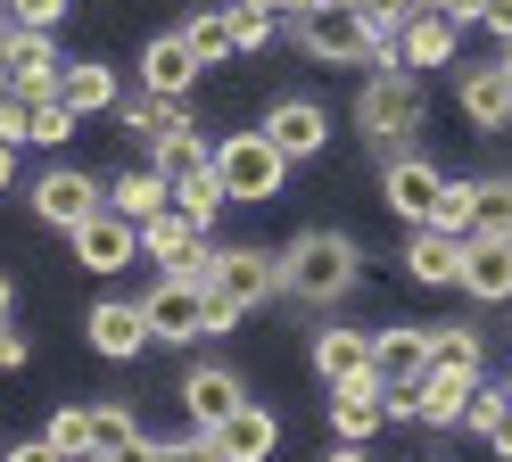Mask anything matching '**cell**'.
I'll list each match as a JSON object with an SVG mask.
<instances>
[{"label": "cell", "instance_id": "1", "mask_svg": "<svg viewBox=\"0 0 512 462\" xmlns=\"http://www.w3.org/2000/svg\"><path fill=\"white\" fill-rule=\"evenodd\" d=\"M356 281H364V256L331 223L323 231H298V240L281 248V289H290L298 306H339V297H356Z\"/></svg>", "mask_w": 512, "mask_h": 462}, {"label": "cell", "instance_id": "2", "mask_svg": "<svg viewBox=\"0 0 512 462\" xmlns=\"http://www.w3.org/2000/svg\"><path fill=\"white\" fill-rule=\"evenodd\" d=\"M372 66L380 75L356 91V132L372 141V157H405L422 132V83H413V66H397V50H380Z\"/></svg>", "mask_w": 512, "mask_h": 462}, {"label": "cell", "instance_id": "3", "mask_svg": "<svg viewBox=\"0 0 512 462\" xmlns=\"http://www.w3.org/2000/svg\"><path fill=\"white\" fill-rule=\"evenodd\" d=\"M215 182L232 207H265V198H281V182H290V157H281L265 132H232V141H215Z\"/></svg>", "mask_w": 512, "mask_h": 462}, {"label": "cell", "instance_id": "4", "mask_svg": "<svg viewBox=\"0 0 512 462\" xmlns=\"http://www.w3.org/2000/svg\"><path fill=\"white\" fill-rule=\"evenodd\" d=\"M290 33H298V50H306L314 66H372V58H380L364 9H339V0H314V9H298Z\"/></svg>", "mask_w": 512, "mask_h": 462}, {"label": "cell", "instance_id": "5", "mask_svg": "<svg viewBox=\"0 0 512 462\" xmlns=\"http://www.w3.org/2000/svg\"><path fill=\"white\" fill-rule=\"evenodd\" d=\"M141 256H157V264H166V281H199V289H207L223 248L207 240L199 223H182V215L166 207V215H149V223H141Z\"/></svg>", "mask_w": 512, "mask_h": 462}, {"label": "cell", "instance_id": "6", "mask_svg": "<svg viewBox=\"0 0 512 462\" xmlns=\"http://www.w3.org/2000/svg\"><path fill=\"white\" fill-rule=\"evenodd\" d=\"M380 198H389V215H405L413 231H422V223H438V207H446V174H438V165L430 157H380Z\"/></svg>", "mask_w": 512, "mask_h": 462}, {"label": "cell", "instance_id": "7", "mask_svg": "<svg viewBox=\"0 0 512 462\" xmlns=\"http://www.w3.org/2000/svg\"><path fill=\"white\" fill-rule=\"evenodd\" d=\"M232 314L265 306V297H281V248H223L215 256V281H207Z\"/></svg>", "mask_w": 512, "mask_h": 462}, {"label": "cell", "instance_id": "8", "mask_svg": "<svg viewBox=\"0 0 512 462\" xmlns=\"http://www.w3.org/2000/svg\"><path fill=\"white\" fill-rule=\"evenodd\" d=\"M108 207V190L83 174V165H50V174L34 182V215L50 223V231H75V223H91Z\"/></svg>", "mask_w": 512, "mask_h": 462}, {"label": "cell", "instance_id": "9", "mask_svg": "<svg viewBox=\"0 0 512 462\" xmlns=\"http://www.w3.org/2000/svg\"><path fill=\"white\" fill-rule=\"evenodd\" d=\"M141 314H149V339H174V347L215 339V330H207V289H199V281H157V289L141 297Z\"/></svg>", "mask_w": 512, "mask_h": 462}, {"label": "cell", "instance_id": "10", "mask_svg": "<svg viewBox=\"0 0 512 462\" xmlns=\"http://www.w3.org/2000/svg\"><path fill=\"white\" fill-rule=\"evenodd\" d=\"M67 240H75V264H83V273H124V264L141 256V223H124L116 207H100L91 223H75Z\"/></svg>", "mask_w": 512, "mask_h": 462}, {"label": "cell", "instance_id": "11", "mask_svg": "<svg viewBox=\"0 0 512 462\" xmlns=\"http://www.w3.org/2000/svg\"><path fill=\"white\" fill-rule=\"evenodd\" d=\"M256 132H265V141L298 165V157H323V141H331V116H323V99H273Z\"/></svg>", "mask_w": 512, "mask_h": 462}, {"label": "cell", "instance_id": "12", "mask_svg": "<svg viewBox=\"0 0 512 462\" xmlns=\"http://www.w3.org/2000/svg\"><path fill=\"white\" fill-rule=\"evenodd\" d=\"M240 405H248V388H240L232 363H199V372H182V413H190V429H223Z\"/></svg>", "mask_w": 512, "mask_h": 462}, {"label": "cell", "instance_id": "13", "mask_svg": "<svg viewBox=\"0 0 512 462\" xmlns=\"http://www.w3.org/2000/svg\"><path fill=\"white\" fill-rule=\"evenodd\" d=\"M455 108H463L479 132H512V66H504V58H488V66H463Z\"/></svg>", "mask_w": 512, "mask_h": 462}, {"label": "cell", "instance_id": "14", "mask_svg": "<svg viewBox=\"0 0 512 462\" xmlns=\"http://www.w3.org/2000/svg\"><path fill=\"white\" fill-rule=\"evenodd\" d=\"M83 339L100 347L108 363H133V355L149 347V314L133 306V297H100V306L83 314Z\"/></svg>", "mask_w": 512, "mask_h": 462}, {"label": "cell", "instance_id": "15", "mask_svg": "<svg viewBox=\"0 0 512 462\" xmlns=\"http://www.w3.org/2000/svg\"><path fill=\"white\" fill-rule=\"evenodd\" d=\"M422 372H430V339H422V322L372 330V380H380V388H422Z\"/></svg>", "mask_w": 512, "mask_h": 462}, {"label": "cell", "instance_id": "16", "mask_svg": "<svg viewBox=\"0 0 512 462\" xmlns=\"http://www.w3.org/2000/svg\"><path fill=\"white\" fill-rule=\"evenodd\" d=\"M455 42H463V25L446 9H413L389 50H397V66H455Z\"/></svg>", "mask_w": 512, "mask_h": 462}, {"label": "cell", "instance_id": "17", "mask_svg": "<svg viewBox=\"0 0 512 462\" xmlns=\"http://www.w3.org/2000/svg\"><path fill=\"white\" fill-rule=\"evenodd\" d=\"M405 273L422 281V289H463V240H455V231H438V223H422L405 240Z\"/></svg>", "mask_w": 512, "mask_h": 462}, {"label": "cell", "instance_id": "18", "mask_svg": "<svg viewBox=\"0 0 512 462\" xmlns=\"http://www.w3.org/2000/svg\"><path fill=\"white\" fill-rule=\"evenodd\" d=\"M463 297L512 306V240H463Z\"/></svg>", "mask_w": 512, "mask_h": 462}, {"label": "cell", "instance_id": "19", "mask_svg": "<svg viewBox=\"0 0 512 462\" xmlns=\"http://www.w3.org/2000/svg\"><path fill=\"white\" fill-rule=\"evenodd\" d=\"M380 421H389V405H380V380L364 372V380H339L331 388V429L347 446H364V438H380Z\"/></svg>", "mask_w": 512, "mask_h": 462}, {"label": "cell", "instance_id": "20", "mask_svg": "<svg viewBox=\"0 0 512 462\" xmlns=\"http://www.w3.org/2000/svg\"><path fill=\"white\" fill-rule=\"evenodd\" d=\"M207 438H215V454H223V462H273V446H281V421H273L265 405H240L223 429H207Z\"/></svg>", "mask_w": 512, "mask_h": 462}, {"label": "cell", "instance_id": "21", "mask_svg": "<svg viewBox=\"0 0 512 462\" xmlns=\"http://www.w3.org/2000/svg\"><path fill=\"white\" fill-rule=\"evenodd\" d=\"M372 372V330H314V380L339 388V380H364Z\"/></svg>", "mask_w": 512, "mask_h": 462}, {"label": "cell", "instance_id": "22", "mask_svg": "<svg viewBox=\"0 0 512 462\" xmlns=\"http://www.w3.org/2000/svg\"><path fill=\"white\" fill-rule=\"evenodd\" d=\"M9 75H17V91H42V99H58V75H67V58L50 50V33H9Z\"/></svg>", "mask_w": 512, "mask_h": 462}, {"label": "cell", "instance_id": "23", "mask_svg": "<svg viewBox=\"0 0 512 462\" xmlns=\"http://www.w3.org/2000/svg\"><path fill=\"white\" fill-rule=\"evenodd\" d=\"M422 339H430V363H438V372H463V380L488 372V339H479L471 322H422Z\"/></svg>", "mask_w": 512, "mask_h": 462}, {"label": "cell", "instance_id": "24", "mask_svg": "<svg viewBox=\"0 0 512 462\" xmlns=\"http://www.w3.org/2000/svg\"><path fill=\"white\" fill-rule=\"evenodd\" d=\"M58 99H67L75 116H108L116 108V66H100V58H67V75H58Z\"/></svg>", "mask_w": 512, "mask_h": 462}, {"label": "cell", "instance_id": "25", "mask_svg": "<svg viewBox=\"0 0 512 462\" xmlns=\"http://www.w3.org/2000/svg\"><path fill=\"white\" fill-rule=\"evenodd\" d=\"M141 83H149V91H166V99H182L190 83H199V58H190L182 33H157V42L141 50Z\"/></svg>", "mask_w": 512, "mask_h": 462}, {"label": "cell", "instance_id": "26", "mask_svg": "<svg viewBox=\"0 0 512 462\" xmlns=\"http://www.w3.org/2000/svg\"><path fill=\"white\" fill-rule=\"evenodd\" d=\"M108 207H116L124 223L166 215V174H157V165H133V174H116V182H108Z\"/></svg>", "mask_w": 512, "mask_h": 462}, {"label": "cell", "instance_id": "27", "mask_svg": "<svg viewBox=\"0 0 512 462\" xmlns=\"http://www.w3.org/2000/svg\"><path fill=\"white\" fill-rule=\"evenodd\" d=\"M471 240H512V174L471 182Z\"/></svg>", "mask_w": 512, "mask_h": 462}, {"label": "cell", "instance_id": "28", "mask_svg": "<svg viewBox=\"0 0 512 462\" xmlns=\"http://www.w3.org/2000/svg\"><path fill=\"white\" fill-rule=\"evenodd\" d=\"M182 42L199 66H223V58H240V33H232V9H199V17H182Z\"/></svg>", "mask_w": 512, "mask_h": 462}, {"label": "cell", "instance_id": "29", "mask_svg": "<svg viewBox=\"0 0 512 462\" xmlns=\"http://www.w3.org/2000/svg\"><path fill=\"white\" fill-rule=\"evenodd\" d=\"M166 207L182 215V223H215L223 207H232V198H223V182H215V165H207V174H182V182H166Z\"/></svg>", "mask_w": 512, "mask_h": 462}, {"label": "cell", "instance_id": "30", "mask_svg": "<svg viewBox=\"0 0 512 462\" xmlns=\"http://www.w3.org/2000/svg\"><path fill=\"white\" fill-rule=\"evenodd\" d=\"M116 116L141 132V141H166V132H182L190 124V108L182 99H166V91H141V99H116Z\"/></svg>", "mask_w": 512, "mask_h": 462}, {"label": "cell", "instance_id": "31", "mask_svg": "<svg viewBox=\"0 0 512 462\" xmlns=\"http://www.w3.org/2000/svg\"><path fill=\"white\" fill-rule=\"evenodd\" d=\"M42 438H50V454H58V462H91V454H100V429H91V405H58Z\"/></svg>", "mask_w": 512, "mask_h": 462}, {"label": "cell", "instance_id": "32", "mask_svg": "<svg viewBox=\"0 0 512 462\" xmlns=\"http://www.w3.org/2000/svg\"><path fill=\"white\" fill-rule=\"evenodd\" d=\"M463 396H471V380L430 363V372H422V421H430V429H455V421H463Z\"/></svg>", "mask_w": 512, "mask_h": 462}, {"label": "cell", "instance_id": "33", "mask_svg": "<svg viewBox=\"0 0 512 462\" xmlns=\"http://www.w3.org/2000/svg\"><path fill=\"white\" fill-rule=\"evenodd\" d=\"M149 149H157V174H166V182H182V174H207V165H215V149H207L190 124H182V132H166V141H149Z\"/></svg>", "mask_w": 512, "mask_h": 462}, {"label": "cell", "instance_id": "34", "mask_svg": "<svg viewBox=\"0 0 512 462\" xmlns=\"http://www.w3.org/2000/svg\"><path fill=\"white\" fill-rule=\"evenodd\" d=\"M91 429H100V454L108 462H124L141 446V421H133V405H91Z\"/></svg>", "mask_w": 512, "mask_h": 462}, {"label": "cell", "instance_id": "35", "mask_svg": "<svg viewBox=\"0 0 512 462\" xmlns=\"http://www.w3.org/2000/svg\"><path fill=\"white\" fill-rule=\"evenodd\" d=\"M496 421H504V380L479 372V380H471V396H463V429H479V438H488Z\"/></svg>", "mask_w": 512, "mask_h": 462}, {"label": "cell", "instance_id": "36", "mask_svg": "<svg viewBox=\"0 0 512 462\" xmlns=\"http://www.w3.org/2000/svg\"><path fill=\"white\" fill-rule=\"evenodd\" d=\"M58 17H67V0H9L17 33H58Z\"/></svg>", "mask_w": 512, "mask_h": 462}, {"label": "cell", "instance_id": "37", "mask_svg": "<svg viewBox=\"0 0 512 462\" xmlns=\"http://www.w3.org/2000/svg\"><path fill=\"white\" fill-rule=\"evenodd\" d=\"M405 17H413V0H372V9H364V25H372V42H380V50L405 33Z\"/></svg>", "mask_w": 512, "mask_h": 462}, {"label": "cell", "instance_id": "38", "mask_svg": "<svg viewBox=\"0 0 512 462\" xmlns=\"http://www.w3.org/2000/svg\"><path fill=\"white\" fill-rule=\"evenodd\" d=\"M273 25H281V17H265V9H248V0H232V33H240V50H265V42H273Z\"/></svg>", "mask_w": 512, "mask_h": 462}, {"label": "cell", "instance_id": "39", "mask_svg": "<svg viewBox=\"0 0 512 462\" xmlns=\"http://www.w3.org/2000/svg\"><path fill=\"white\" fill-rule=\"evenodd\" d=\"M438 231L471 240V182H446V207H438Z\"/></svg>", "mask_w": 512, "mask_h": 462}, {"label": "cell", "instance_id": "40", "mask_svg": "<svg viewBox=\"0 0 512 462\" xmlns=\"http://www.w3.org/2000/svg\"><path fill=\"white\" fill-rule=\"evenodd\" d=\"M25 116H34V91H9V99H0V141H25Z\"/></svg>", "mask_w": 512, "mask_h": 462}, {"label": "cell", "instance_id": "41", "mask_svg": "<svg viewBox=\"0 0 512 462\" xmlns=\"http://www.w3.org/2000/svg\"><path fill=\"white\" fill-rule=\"evenodd\" d=\"M157 462H223V454H215V438L199 429V438H174V446H157Z\"/></svg>", "mask_w": 512, "mask_h": 462}, {"label": "cell", "instance_id": "42", "mask_svg": "<svg viewBox=\"0 0 512 462\" xmlns=\"http://www.w3.org/2000/svg\"><path fill=\"white\" fill-rule=\"evenodd\" d=\"M25 355H34V347H25V330L0 322V372H25Z\"/></svg>", "mask_w": 512, "mask_h": 462}, {"label": "cell", "instance_id": "43", "mask_svg": "<svg viewBox=\"0 0 512 462\" xmlns=\"http://www.w3.org/2000/svg\"><path fill=\"white\" fill-rule=\"evenodd\" d=\"M479 25H488L496 42H512V0H488V17H479Z\"/></svg>", "mask_w": 512, "mask_h": 462}, {"label": "cell", "instance_id": "44", "mask_svg": "<svg viewBox=\"0 0 512 462\" xmlns=\"http://www.w3.org/2000/svg\"><path fill=\"white\" fill-rule=\"evenodd\" d=\"M0 462H58V454H50V438H25V446H9Z\"/></svg>", "mask_w": 512, "mask_h": 462}, {"label": "cell", "instance_id": "45", "mask_svg": "<svg viewBox=\"0 0 512 462\" xmlns=\"http://www.w3.org/2000/svg\"><path fill=\"white\" fill-rule=\"evenodd\" d=\"M446 17H455V25H479V17H488V0H446Z\"/></svg>", "mask_w": 512, "mask_h": 462}, {"label": "cell", "instance_id": "46", "mask_svg": "<svg viewBox=\"0 0 512 462\" xmlns=\"http://www.w3.org/2000/svg\"><path fill=\"white\" fill-rule=\"evenodd\" d=\"M248 9H265V17H298V9H314V0H248Z\"/></svg>", "mask_w": 512, "mask_h": 462}, {"label": "cell", "instance_id": "47", "mask_svg": "<svg viewBox=\"0 0 512 462\" xmlns=\"http://www.w3.org/2000/svg\"><path fill=\"white\" fill-rule=\"evenodd\" d=\"M488 446H496V454H504V462H512V405H504V421H496V429H488Z\"/></svg>", "mask_w": 512, "mask_h": 462}, {"label": "cell", "instance_id": "48", "mask_svg": "<svg viewBox=\"0 0 512 462\" xmlns=\"http://www.w3.org/2000/svg\"><path fill=\"white\" fill-rule=\"evenodd\" d=\"M323 462H372V454H364V446H347V438H339V446H331Z\"/></svg>", "mask_w": 512, "mask_h": 462}, {"label": "cell", "instance_id": "49", "mask_svg": "<svg viewBox=\"0 0 512 462\" xmlns=\"http://www.w3.org/2000/svg\"><path fill=\"white\" fill-rule=\"evenodd\" d=\"M9 182H17V149L0 141V190H9Z\"/></svg>", "mask_w": 512, "mask_h": 462}, {"label": "cell", "instance_id": "50", "mask_svg": "<svg viewBox=\"0 0 512 462\" xmlns=\"http://www.w3.org/2000/svg\"><path fill=\"white\" fill-rule=\"evenodd\" d=\"M9 306H17V281H9V273H0V322H9Z\"/></svg>", "mask_w": 512, "mask_h": 462}, {"label": "cell", "instance_id": "51", "mask_svg": "<svg viewBox=\"0 0 512 462\" xmlns=\"http://www.w3.org/2000/svg\"><path fill=\"white\" fill-rule=\"evenodd\" d=\"M339 9H372V0H339Z\"/></svg>", "mask_w": 512, "mask_h": 462}, {"label": "cell", "instance_id": "52", "mask_svg": "<svg viewBox=\"0 0 512 462\" xmlns=\"http://www.w3.org/2000/svg\"><path fill=\"white\" fill-rule=\"evenodd\" d=\"M413 9H446V0H413Z\"/></svg>", "mask_w": 512, "mask_h": 462}, {"label": "cell", "instance_id": "53", "mask_svg": "<svg viewBox=\"0 0 512 462\" xmlns=\"http://www.w3.org/2000/svg\"><path fill=\"white\" fill-rule=\"evenodd\" d=\"M504 405H512V372H504Z\"/></svg>", "mask_w": 512, "mask_h": 462}, {"label": "cell", "instance_id": "54", "mask_svg": "<svg viewBox=\"0 0 512 462\" xmlns=\"http://www.w3.org/2000/svg\"><path fill=\"white\" fill-rule=\"evenodd\" d=\"M504 66H512V42H504Z\"/></svg>", "mask_w": 512, "mask_h": 462}, {"label": "cell", "instance_id": "55", "mask_svg": "<svg viewBox=\"0 0 512 462\" xmlns=\"http://www.w3.org/2000/svg\"><path fill=\"white\" fill-rule=\"evenodd\" d=\"M91 462H108V454H91Z\"/></svg>", "mask_w": 512, "mask_h": 462}]
</instances>
